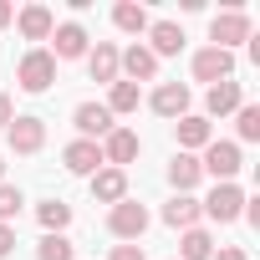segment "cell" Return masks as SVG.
I'll list each match as a JSON object with an SVG mask.
<instances>
[{
  "label": "cell",
  "mask_w": 260,
  "mask_h": 260,
  "mask_svg": "<svg viewBox=\"0 0 260 260\" xmlns=\"http://www.w3.org/2000/svg\"><path fill=\"white\" fill-rule=\"evenodd\" d=\"M199 169H204V174H214V184H235V174L245 169L240 143H230V138H209V148H204Z\"/></svg>",
  "instance_id": "6da1fadb"
},
{
  "label": "cell",
  "mask_w": 260,
  "mask_h": 260,
  "mask_svg": "<svg viewBox=\"0 0 260 260\" xmlns=\"http://www.w3.org/2000/svg\"><path fill=\"white\" fill-rule=\"evenodd\" d=\"M16 82H21L26 92H46V87L56 82V56H51L46 46H31V51L21 56V67H16Z\"/></svg>",
  "instance_id": "7a4b0ae2"
},
{
  "label": "cell",
  "mask_w": 260,
  "mask_h": 260,
  "mask_svg": "<svg viewBox=\"0 0 260 260\" xmlns=\"http://www.w3.org/2000/svg\"><path fill=\"white\" fill-rule=\"evenodd\" d=\"M199 214H209L214 224H235V219L245 214V189H240V184H214L209 199L199 204Z\"/></svg>",
  "instance_id": "3957f363"
},
{
  "label": "cell",
  "mask_w": 260,
  "mask_h": 260,
  "mask_svg": "<svg viewBox=\"0 0 260 260\" xmlns=\"http://www.w3.org/2000/svg\"><path fill=\"white\" fill-rule=\"evenodd\" d=\"M107 230H112L117 240H127V245H138V240H143V230H148V209H143L138 199H122V204H112Z\"/></svg>",
  "instance_id": "277c9868"
},
{
  "label": "cell",
  "mask_w": 260,
  "mask_h": 260,
  "mask_svg": "<svg viewBox=\"0 0 260 260\" xmlns=\"http://www.w3.org/2000/svg\"><path fill=\"white\" fill-rule=\"evenodd\" d=\"M209 41H214L219 51H230V46H240V41H250V16H245L240 6H230V11H219V16L209 21Z\"/></svg>",
  "instance_id": "5b68a950"
},
{
  "label": "cell",
  "mask_w": 260,
  "mask_h": 260,
  "mask_svg": "<svg viewBox=\"0 0 260 260\" xmlns=\"http://www.w3.org/2000/svg\"><path fill=\"white\" fill-rule=\"evenodd\" d=\"M235 77V51H219V46H204L194 51V82H230Z\"/></svg>",
  "instance_id": "8992f818"
},
{
  "label": "cell",
  "mask_w": 260,
  "mask_h": 260,
  "mask_svg": "<svg viewBox=\"0 0 260 260\" xmlns=\"http://www.w3.org/2000/svg\"><path fill=\"white\" fill-rule=\"evenodd\" d=\"M97 148H102V164L107 169H127V164L138 158V133H133V127H112Z\"/></svg>",
  "instance_id": "52a82bcc"
},
{
  "label": "cell",
  "mask_w": 260,
  "mask_h": 260,
  "mask_svg": "<svg viewBox=\"0 0 260 260\" xmlns=\"http://www.w3.org/2000/svg\"><path fill=\"white\" fill-rule=\"evenodd\" d=\"M72 122H77V133L87 138V143H97V138H107L112 133V112L102 107V102H77V112H72Z\"/></svg>",
  "instance_id": "ba28073f"
},
{
  "label": "cell",
  "mask_w": 260,
  "mask_h": 260,
  "mask_svg": "<svg viewBox=\"0 0 260 260\" xmlns=\"http://www.w3.org/2000/svg\"><path fill=\"white\" fill-rule=\"evenodd\" d=\"M117 72H127V82H153L158 77V56L143 41H133L127 51H117Z\"/></svg>",
  "instance_id": "9c48e42d"
},
{
  "label": "cell",
  "mask_w": 260,
  "mask_h": 260,
  "mask_svg": "<svg viewBox=\"0 0 260 260\" xmlns=\"http://www.w3.org/2000/svg\"><path fill=\"white\" fill-rule=\"evenodd\" d=\"M6 138H11L16 153H41V143H46V122H41V117H11Z\"/></svg>",
  "instance_id": "30bf717a"
},
{
  "label": "cell",
  "mask_w": 260,
  "mask_h": 260,
  "mask_svg": "<svg viewBox=\"0 0 260 260\" xmlns=\"http://www.w3.org/2000/svg\"><path fill=\"white\" fill-rule=\"evenodd\" d=\"M61 164H67V174L92 179V174L102 169V148H97V143H87V138H77V143H67V148H61Z\"/></svg>",
  "instance_id": "8fae6325"
},
{
  "label": "cell",
  "mask_w": 260,
  "mask_h": 260,
  "mask_svg": "<svg viewBox=\"0 0 260 260\" xmlns=\"http://www.w3.org/2000/svg\"><path fill=\"white\" fill-rule=\"evenodd\" d=\"M92 199H97V204H122V199H127V169H107V164H102V169L92 174Z\"/></svg>",
  "instance_id": "7c38bea8"
},
{
  "label": "cell",
  "mask_w": 260,
  "mask_h": 260,
  "mask_svg": "<svg viewBox=\"0 0 260 260\" xmlns=\"http://www.w3.org/2000/svg\"><path fill=\"white\" fill-rule=\"evenodd\" d=\"M174 138H179V153H194V148H209V117H199V112H184L179 122H174Z\"/></svg>",
  "instance_id": "4fadbf2b"
},
{
  "label": "cell",
  "mask_w": 260,
  "mask_h": 260,
  "mask_svg": "<svg viewBox=\"0 0 260 260\" xmlns=\"http://www.w3.org/2000/svg\"><path fill=\"white\" fill-rule=\"evenodd\" d=\"M51 56H56V61H72V56H87V31H82L77 21H61V26L51 31Z\"/></svg>",
  "instance_id": "5bb4252c"
},
{
  "label": "cell",
  "mask_w": 260,
  "mask_h": 260,
  "mask_svg": "<svg viewBox=\"0 0 260 260\" xmlns=\"http://www.w3.org/2000/svg\"><path fill=\"white\" fill-rule=\"evenodd\" d=\"M16 26H21V36H26V41H51L56 16H51V6H26V11L16 16Z\"/></svg>",
  "instance_id": "9a60e30c"
},
{
  "label": "cell",
  "mask_w": 260,
  "mask_h": 260,
  "mask_svg": "<svg viewBox=\"0 0 260 260\" xmlns=\"http://www.w3.org/2000/svg\"><path fill=\"white\" fill-rule=\"evenodd\" d=\"M148 102H153L158 117H184V112H189V87H184V82H164V87H153Z\"/></svg>",
  "instance_id": "2e32d148"
},
{
  "label": "cell",
  "mask_w": 260,
  "mask_h": 260,
  "mask_svg": "<svg viewBox=\"0 0 260 260\" xmlns=\"http://www.w3.org/2000/svg\"><path fill=\"white\" fill-rule=\"evenodd\" d=\"M148 51H153V56H179V51H184V26L153 21V26H148Z\"/></svg>",
  "instance_id": "e0dca14e"
},
{
  "label": "cell",
  "mask_w": 260,
  "mask_h": 260,
  "mask_svg": "<svg viewBox=\"0 0 260 260\" xmlns=\"http://www.w3.org/2000/svg\"><path fill=\"white\" fill-rule=\"evenodd\" d=\"M240 102H245V92H240V82H235V77H230V82H214V87H209V97H204L209 117H230V112H240Z\"/></svg>",
  "instance_id": "ac0fdd59"
},
{
  "label": "cell",
  "mask_w": 260,
  "mask_h": 260,
  "mask_svg": "<svg viewBox=\"0 0 260 260\" xmlns=\"http://www.w3.org/2000/svg\"><path fill=\"white\" fill-rule=\"evenodd\" d=\"M87 72H92V82H117V46L112 41H97L92 51H87Z\"/></svg>",
  "instance_id": "d6986e66"
},
{
  "label": "cell",
  "mask_w": 260,
  "mask_h": 260,
  "mask_svg": "<svg viewBox=\"0 0 260 260\" xmlns=\"http://www.w3.org/2000/svg\"><path fill=\"white\" fill-rule=\"evenodd\" d=\"M199 179H204L199 158H194V153H174V164H169V184H174V194H189Z\"/></svg>",
  "instance_id": "ffe728a7"
},
{
  "label": "cell",
  "mask_w": 260,
  "mask_h": 260,
  "mask_svg": "<svg viewBox=\"0 0 260 260\" xmlns=\"http://www.w3.org/2000/svg\"><path fill=\"white\" fill-rule=\"evenodd\" d=\"M164 224H169V230H194V224H199V199L174 194V199L164 204Z\"/></svg>",
  "instance_id": "44dd1931"
},
{
  "label": "cell",
  "mask_w": 260,
  "mask_h": 260,
  "mask_svg": "<svg viewBox=\"0 0 260 260\" xmlns=\"http://www.w3.org/2000/svg\"><path fill=\"white\" fill-rule=\"evenodd\" d=\"M112 26L117 31H127V36H148V11L143 6H133V0H122V6H112Z\"/></svg>",
  "instance_id": "7402d4cb"
},
{
  "label": "cell",
  "mask_w": 260,
  "mask_h": 260,
  "mask_svg": "<svg viewBox=\"0 0 260 260\" xmlns=\"http://www.w3.org/2000/svg\"><path fill=\"white\" fill-rule=\"evenodd\" d=\"M138 102H143V92H138V82H122V77H117L102 107H107V112L117 117V112H138Z\"/></svg>",
  "instance_id": "603a6c76"
},
{
  "label": "cell",
  "mask_w": 260,
  "mask_h": 260,
  "mask_svg": "<svg viewBox=\"0 0 260 260\" xmlns=\"http://www.w3.org/2000/svg\"><path fill=\"white\" fill-rule=\"evenodd\" d=\"M36 219H41L46 235H61V230L72 224V204H67V199H46V204H36Z\"/></svg>",
  "instance_id": "cb8c5ba5"
},
{
  "label": "cell",
  "mask_w": 260,
  "mask_h": 260,
  "mask_svg": "<svg viewBox=\"0 0 260 260\" xmlns=\"http://www.w3.org/2000/svg\"><path fill=\"white\" fill-rule=\"evenodd\" d=\"M179 255H184V260H209V255H214V240H209V230H199V224H194V230H184V240H179Z\"/></svg>",
  "instance_id": "d4e9b609"
},
{
  "label": "cell",
  "mask_w": 260,
  "mask_h": 260,
  "mask_svg": "<svg viewBox=\"0 0 260 260\" xmlns=\"http://www.w3.org/2000/svg\"><path fill=\"white\" fill-rule=\"evenodd\" d=\"M235 133H240V143H255V138H260V107H255V102H240Z\"/></svg>",
  "instance_id": "484cf974"
},
{
  "label": "cell",
  "mask_w": 260,
  "mask_h": 260,
  "mask_svg": "<svg viewBox=\"0 0 260 260\" xmlns=\"http://www.w3.org/2000/svg\"><path fill=\"white\" fill-rule=\"evenodd\" d=\"M36 260H77V250H72V240H67V235H41Z\"/></svg>",
  "instance_id": "4316f807"
},
{
  "label": "cell",
  "mask_w": 260,
  "mask_h": 260,
  "mask_svg": "<svg viewBox=\"0 0 260 260\" xmlns=\"http://www.w3.org/2000/svg\"><path fill=\"white\" fill-rule=\"evenodd\" d=\"M21 204H26V194H21L16 184H0V224H11V219L21 214Z\"/></svg>",
  "instance_id": "83f0119b"
},
{
  "label": "cell",
  "mask_w": 260,
  "mask_h": 260,
  "mask_svg": "<svg viewBox=\"0 0 260 260\" xmlns=\"http://www.w3.org/2000/svg\"><path fill=\"white\" fill-rule=\"evenodd\" d=\"M107 260H148V255H143V245H112Z\"/></svg>",
  "instance_id": "f1b7e54d"
},
{
  "label": "cell",
  "mask_w": 260,
  "mask_h": 260,
  "mask_svg": "<svg viewBox=\"0 0 260 260\" xmlns=\"http://www.w3.org/2000/svg\"><path fill=\"white\" fill-rule=\"evenodd\" d=\"M11 250H16V230H11V224H0V260H6Z\"/></svg>",
  "instance_id": "f546056e"
},
{
  "label": "cell",
  "mask_w": 260,
  "mask_h": 260,
  "mask_svg": "<svg viewBox=\"0 0 260 260\" xmlns=\"http://www.w3.org/2000/svg\"><path fill=\"white\" fill-rule=\"evenodd\" d=\"M209 260H250V255H245V250H240V245H224V250H214V255H209Z\"/></svg>",
  "instance_id": "4dcf8cb0"
},
{
  "label": "cell",
  "mask_w": 260,
  "mask_h": 260,
  "mask_svg": "<svg viewBox=\"0 0 260 260\" xmlns=\"http://www.w3.org/2000/svg\"><path fill=\"white\" fill-rule=\"evenodd\" d=\"M11 117H16V107H11V97L0 92V127H11Z\"/></svg>",
  "instance_id": "1f68e13d"
},
{
  "label": "cell",
  "mask_w": 260,
  "mask_h": 260,
  "mask_svg": "<svg viewBox=\"0 0 260 260\" xmlns=\"http://www.w3.org/2000/svg\"><path fill=\"white\" fill-rule=\"evenodd\" d=\"M11 21H16V6H11V0H0V31H6Z\"/></svg>",
  "instance_id": "d6a6232c"
},
{
  "label": "cell",
  "mask_w": 260,
  "mask_h": 260,
  "mask_svg": "<svg viewBox=\"0 0 260 260\" xmlns=\"http://www.w3.org/2000/svg\"><path fill=\"white\" fill-rule=\"evenodd\" d=\"M0 184H6V164H0Z\"/></svg>",
  "instance_id": "836d02e7"
}]
</instances>
